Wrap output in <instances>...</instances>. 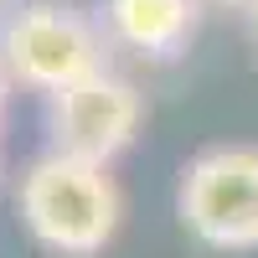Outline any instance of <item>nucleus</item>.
Wrapping results in <instances>:
<instances>
[{
	"instance_id": "obj_1",
	"label": "nucleus",
	"mask_w": 258,
	"mask_h": 258,
	"mask_svg": "<svg viewBox=\"0 0 258 258\" xmlns=\"http://www.w3.org/2000/svg\"><path fill=\"white\" fill-rule=\"evenodd\" d=\"M16 207L41 248L68 253V258L98 253L119 232V217H124V197L109 170L57 155V150L26 165V176L16 186Z\"/></svg>"
},
{
	"instance_id": "obj_2",
	"label": "nucleus",
	"mask_w": 258,
	"mask_h": 258,
	"mask_svg": "<svg viewBox=\"0 0 258 258\" xmlns=\"http://www.w3.org/2000/svg\"><path fill=\"white\" fill-rule=\"evenodd\" d=\"M0 68H6V78L57 98L62 88L103 73V31L78 6L36 0V6H21L6 21V31H0Z\"/></svg>"
},
{
	"instance_id": "obj_3",
	"label": "nucleus",
	"mask_w": 258,
	"mask_h": 258,
	"mask_svg": "<svg viewBox=\"0 0 258 258\" xmlns=\"http://www.w3.org/2000/svg\"><path fill=\"white\" fill-rule=\"evenodd\" d=\"M181 222L197 243L243 253L258 248V145H212L181 170Z\"/></svg>"
},
{
	"instance_id": "obj_4",
	"label": "nucleus",
	"mask_w": 258,
	"mask_h": 258,
	"mask_svg": "<svg viewBox=\"0 0 258 258\" xmlns=\"http://www.w3.org/2000/svg\"><path fill=\"white\" fill-rule=\"evenodd\" d=\"M140 119H145L140 88L103 68L52 98V150L109 170V160L140 135Z\"/></svg>"
},
{
	"instance_id": "obj_5",
	"label": "nucleus",
	"mask_w": 258,
	"mask_h": 258,
	"mask_svg": "<svg viewBox=\"0 0 258 258\" xmlns=\"http://www.w3.org/2000/svg\"><path fill=\"white\" fill-rule=\"evenodd\" d=\"M202 0H103V31L135 57L165 62L197 31Z\"/></svg>"
},
{
	"instance_id": "obj_6",
	"label": "nucleus",
	"mask_w": 258,
	"mask_h": 258,
	"mask_svg": "<svg viewBox=\"0 0 258 258\" xmlns=\"http://www.w3.org/2000/svg\"><path fill=\"white\" fill-rule=\"evenodd\" d=\"M6 93H11V78H6V68H0V114H6Z\"/></svg>"
},
{
	"instance_id": "obj_7",
	"label": "nucleus",
	"mask_w": 258,
	"mask_h": 258,
	"mask_svg": "<svg viewBox=\"0 0 258 258\" xmlns=\"http://www.w3.org/2000/svg\"><path fill=\"white\" fill-rule=\"evenodd\" d=\"M217 6H243V11H253L258 0H217Z\"/></svg>"
},
{
	"instance_id": "obj_8",
	"label": "nucleus",
	"mask_w": 258,
	"mask_h": 258,
	"mask_svg": "<svg viewBox=\"0 0 258 258\" xmlns=\"http://www.w3.org/2000/svg\"><path fill=\"white\" fill-rule=\"evenodd\" d=\"M248 16H253V47H258V6H253V11H248Z\"/></svg>"
}]
</instances>
